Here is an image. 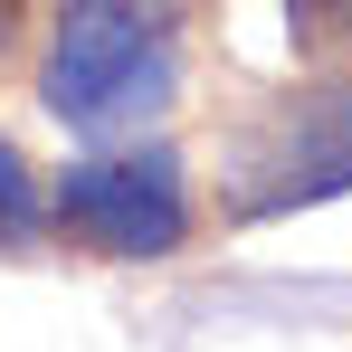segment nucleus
Segmentation results:
<instances>
[{
    "label": "nucleus",
    "mask_w": 352,
    "mask_h": 352,
    "mask_svg": "<svg viewBox=\"0 0 352 352\" xmlns=\"http://www.w3.org/2000/svg\"><path fill=\"white\" fill-rule=\"evenodd\" d=\"M286 38L305 58H343L352 48V0H286Z\"/></svg>",
    "instance_id": "4"
},
{
    "label": "nucleus",
    "mask_w": 352,
    "mask_h": 352,
    "mask_svg": "<svg viewBox=\"0 0 352 352\" xmlns=\"http://www.w3.org/2000/svg\"><path fill=\"white\" fill-rule=\"evenodd\" d=\"M29 229H38V190H29V162L0 143V248H19Z\"/></svg>",
    "instance_id": "5"
},
{
    "label": "nucleus",
    "mask_w": 352,
    "mask_h": 352,
    "mask_svg": "<svg viewBox=\"0 0 352 352\" xmlns=\"http://www.w3.org/2000/svg\"><path fill=\"white\" fill-rule=\"evenodd\" d=\"M19 19H29V0H0V48L19 38Z\"/></svg>",
    "instance_id": "6"
},
{
    "label": "nucleus",
    "mask_w": 352,
    "mask_h": 352,
    "mask_svg": "<svg viewBox=\"0 0 352 352\" xmlns=\"http://www.w3.org/2000/svg\"><path fill=\"white\" fill-rule=\"evenodd\" d=\"M352 190V86H314L267 105V124L238 143L229 210L238 219H276V210H314Z\"/></svg>",
    "instance_id": "2"
},
{
    "label": "nucleus",
    "mask_w": 352,
    "mask_h": 352,
    "mask_svg": "<svg viewBox=\"0 0 352 352\" xmlns=\"http://www.w3.org/2000/svg\"><path fill=\"white\" fill-rule=\"evenodd\" d=\"M172 0H67L38 96L76 133H124V124L172 105Z\"/></svg>",
    "instance_id": "1"
},
{
    "label": "nucleus",
    "mask_w": 352,
    "mask_h": 352,
    "mask_svg": "<svg viewBox=\"0 0 352 352\" xmlns=\"http://www.w3.org/2000/svg\"><path fill=\"white\" fill-rule=\"evenodd\" d=\"M58 238L86 257H172L190 238V190L172 153H115L58 172Z\"/></svg>",
    "instance_id": "3"
},
{
    "label": "nucleus",
    "mask_w": 352,
    "mask_h": 352,
    "mask_svg": "<svg viewBox=\"0 0 352 352\" xmlns=\"http://www.w3.org/2000/svg\"><path fill=\"white\" fill-rule=\"evenodd\" d=\"M172 10H181V0H172Z\"/></svg>",
    "instance_id": "7"
}]
</instances>
